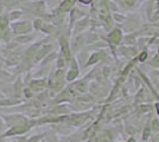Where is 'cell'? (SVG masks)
Listing matches in <instances>:
<instances>
[{"label": "cell", "instance_id": "19", "mask_svg": "<svg viewBox=\"0 0 159 142\" xmlns=\"http://www.w3.org/2000/svg\"><path fill=\"white\" fill-rule=\"evenodd\" d=\"M20 101H13V102H11L10 101V104H16V103H19ZM4 104H8L7 102H0V105H4Z\"/></svg>", "mask_w": 159, "mask_h": 142}, {"label": "cell", "instance_id": "14", "mask_svg": "<svg viewBox=\"0 0 159 142\" xmlns=\"http://www.w3.org/2000/svg\"><path fill=\"white\" fill-rule=\"evenodd\" d=\"M118 1L125 10H131V8H134L137 6V1L138 0H118Z\"/></svg>", "mask_w": 159, "mask_h": 142}, {"label": "cell", "instance_id": "5", "mask_svg": "<svg viewBox=\"0 0 159 142\" xmlns=\"http://www.w3.org/2000/svg\"><path fill=\"white\" fill-rule=\"evenodd\" d=\"M60 45H61V52L63 58L66 62L71 61V49H70V44L66 39V36H61L60 37Z\"/></svg>", "mask_w": 159, "mask_h": 142}, {"label": "cell", "instance_id": "17", "mask_svg": "<svg viewBox=\"0 0 159 142\" xmlns=\"http://www.w3.org/2000/svg\"><path fill=\"white\" fill-rule=\"evenodd\" d=\"M154 6L157 7V11H154L153 14H156V15H159V0H156V5Z\"/></svg>", "mask_w": 159, "mask_h": 142}, {"label": "cell", "instance_id": "8", "mask_svg": "<svg viewBox=\"0 0 159 142\" xmlns=\"http://www.w3.org/2000/svg\"><path fill=\"white\" fill-rule=\"evenodd\" d=\"M89 24H90V20H89V18L88 17H84V18H81L79 20L76 21L75 24H74V32L76 34H80L84 28L89 26Z\"/></svg>", "mask_w": 159, "mask_h": 142}, {"label": "cell", "instance_id": "13", "mask_svg": "<svg viewBox=\"0 0 159 142\" xmlns=\"http://www.w3.org/2000/svg\"><path fill=\"white\" fill-rule=\"evenodd\" d=\"M83 43H84V38H83V36H77L74 41L71 43V49H73L74 51H77L79 49H81V46L83 45Z\"/></svg>", "mask_w": 159, "mask_h": 142}, {"label": "cell", "instance_id": "11", "mask_svg": "<svg viewBox=\"0 0 159 142\" xmlns=\"http://www.w3.org/2000/svg\"><path fill=\"white\" fill-rule=\"evenodd\" d=\"M79 75V68H77V63L76 61H71V69L66 75V80L68 81H73L74 78H76Z\"/></svg>", "mask_w": 159, "mask_h": 142}, {"label": "cell", "instance_id": "16", "mask_svg": "<svg viewBox=\"0 0 159 142\" xmlns=\"http://www.w3.org/2000/svg\"><path fill=\"white\" fill-rule=\"evenodd\" d=\"M77 1L82 5H90V4H93L94 0H77Z\"/></svg>", "mask_w": 159, "mask_h": 142}, {"label": "cell", "instance_id": "1", "mask_svg": "<svg viewBox=\"0 0 159 142\" xmlns=\"http://www.w3.org/2000/svg\"><path fill=\"white\" fill-rule=\"evenodd\" d=\"M21 10L24 11V13H29L36 17V18H42V19H50V17L47 15V5H45V0H33L29 2H24Z\"/></svg>", "mask_w": 159, "mask_h": 142}, {"label": "cell", "instance_id": "10", "mask_svg": "<svg viewBox=\"0 0 159 142\" xmlns=\"http://www.w3.org/2000/svg\"><path fill=\"white\" fill-rule=\"evenodd\" d=\"M24 11L20 8V10H12V11H10L8 13H7V15H8V20H10V23L11 21H16V20H19V19H21L23 17H24Z\"/></svg>", "mask_w": 159, "mask_h": 142}, {"label": "cell", "instance_id": "4", "mask_svg": "<svg viewBox=\"0 0 159 142\" xmlns=\"http://www.w3.org/2000/svg\"><path fill=\"white\" fill-rule=\"evenodd\" d=\"M76 2H77V0H63L60 5L53 10L52 14H66L76 5Z\"/></svg>", "mask_w": 159, "mask_h": 142}, {"label": "cell", "instance_id": "18", "mask_svg": "<svg viewBox=\"0 0 159 142\" xmlns=\"http://www.w3.org/2000/svg\"><path fill=\"white\" fill-rule=\"evenodd\" d=\"M146 57H147V52H143V54H141L139 56V61L143 62V61H144V59L146 58Z\"/></svg>", "mask_w": 159, "mask_h": 142}, {"label": "cell", "instance_id": "21", "mask_svg": "<svg viewBox=\"0 0 159 142\" xmlns=\"http://www.w3.org/2000/svg\"><path fill=\"white\" fill-rule=\"evenodd\" d=\"M102 1H103V2H106L107 5H108V4H109V1H111V0H102Z\"/></svg>", "mask_w": 159, "mask_h": 142}, {"label": "cell", "instance_id": "15", "mask_svg": "<svg viewBox=\"0 0 159 142\" xmlns=\"http://www.w3.org/2000/svg\"><path fill=\"white\" fill-rule=\"evenodd\" d=\"M44 136V134H40V135H36V136H32L31 139H29L27 140V142H37V141H39L40 139Z\"/></svg>", "mask_w": 159, "mask_h": 142}, {"label": "cell", "instance_id": "22", "mask_svg": "<svg viewBox=\"0 0 159 142\" xmlns=\"http://www.w3.org/2000/svg\"><path fill=\"white\" fill-rule=\"evenodd\" d=\"M154 26H157V27H159V21H158V23H156V24H154Z\"/></svg>", "mask_w": 159, "mask_h": 142}, {"label": "cell", "instance_id": "2", "mask_svg": "<svg viewBox=\"0 0 159 142\" xmlns=\"http://www.w3.org/2000/svg\"><path fill=\"white\" fill-rule=\"evenodd\" d=\"M10 28L13 36L31 33L33 31V25L30 20H16L10 23Z\"/></svg>", "mask_w": 159, "mask_h": 142}, {"label": "cell", "instance_id": "9", "mask_svg": "<svg viewBox=\"0 0 159 142\" xmlns=\"http://www.w3.org/2000/svg\"><path fill=\"white\" fill-rule=\"evenodd\" d=\"M36 39V34L27 33V34H20V36H16L14 37V41L18 43V44H29V43H32Z\"/></svg>", "mask_w": 159, "mask_h": 142}, {"label": "cell", "instance_id": "24", "mask_svg": "<svg viewBox=\"0 0 159 142\" xmlns=\"http://www.w3.org/2000/svg\"><path fill=\"white\" fill-rule=\"evenodd\" d=\"M88 142H90V141H88Z\"/></svg>", "mask_w": 159, "mask_h": 142}, {"label": "cell", "instance_id": "6", "mask_svg": "<svg viewBox=\"0 0 159 142\" xmlns=\"http://www.w3.org/2000/svg\"><path fill=\"white\" fill-rule=\"evenodd\" d=\"M107 39L111 44H114V45H118L120 44V41H122V32L119 28H114L111 33H108L107 36Z\"/></svg>", "mask_w": 159, "mask_h": 142}, {"label": "cell", "instance_id": "3", "mask_svg": "<svg viewBox=\"0 0 159 142\" xmlns=\"http://www.w3.org/2000/svg\"><path fill=\"white\" fill-rule=\"evenodd\" d=\"M36 123H37L36 121L26 120V118H25L23 122H20V123H18V124H16V126L12 127L8 131H6V133L4 134V137H5V136H13V135H18V134H23V133H25V131H27V130H30Z\"/></svg>", "mask_w": 159, "mask_h": 142}, {"label": "cell", "instance_id": "7", "mask_svg": "<svg viewBox=\"0 0 159 142\" xmlns=\"http://www.w3.org/2000/svg\"><path fill=\"white\" fill-rule=\"evenodd\" d=\"M26 0H1V6L4 7L7 11H12L16 7L23 6V4L25 2Z\"/></svg>", "mask_w": 159, "mask_h": 142}, {"label": "cell", "instance_id": "12", "mask_svg": "<svg viewBox=\"0 0 159 142\" xmlns=\"http://www.w3.org/2000/svg\"><path fill=\"white\" fill-rule=\"evenodd\" d=\"M45 80H34V81L31 82V84H30V87L32 90L34 91H40L42 89L45 87Z\"/></svg>", "mask_w": 159, "mask_h": 142}, {"label": "cell", "instance_id": "23", "mask_svg": "<svg viewBox=\"0 0 159 142\" xmlns=\"http://www.w3.org/2000/svg\"><path fill=\"white\" fill-rule=\"evenodd\" d=\"M1 97H2V95H1V94H0V98H1Z\"/></svg>", "mask_w": 159, "mask_h": 142}, {"label": "cell", "instance_id": "20", "mask_svg": "<svg viewBox=\"0 0 159 142\" xmlns=\"http://www.w3.org/2000/svg\"><path fill=\"white\" fill-rule=\"evenodd\" d=\"M2 130H4V124H2L1 122H0V134L2 133Z\"/></svg>", "mask_w": 159, "mask_h": 142}]
</instances>
